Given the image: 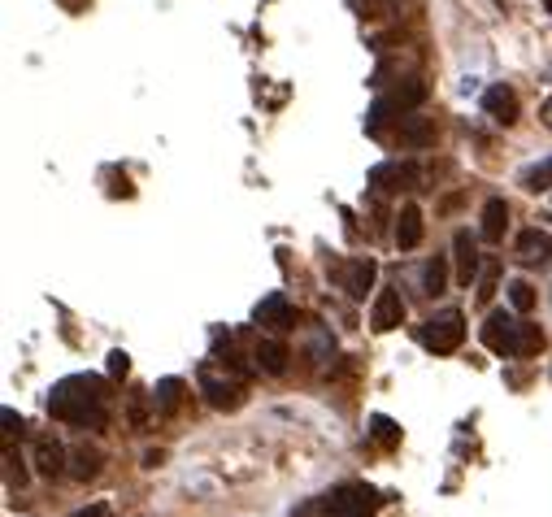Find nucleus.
<instances>
[{
  "instance_id": "f257e3e1",
  "label": "nucleus",
  "mask_w": 552,
  "mask_h": 517,
  "mask_svg": "<svg viewBox=\"0 0 552 517\" xmlns=\"http://www.w3.org/2000/svg\"><path fill=\"white\" fill-rule=\"evenodd\" d=\"M48 413L66 426H88L105 431L109 426V391L96 374H70L48 391Z\"/></svg>"
},
{
  "instance_id": "f03ea898",
  "label": "nucleus",
  "mask_w": 552,
  "mask_h": 517,
  "mask_svg": "<svg viewBox=\"0 0 552 517\" xmlns=\"http://www.w3.org/2000/svg\"><path fill=\"white\" fill-rule=\"evenodd\" d=\"M318 513L322 517H375L378 513V492L375 487H366V483H344V487H335V492L322 496Z\"/></svg>"
},
{
  "instance_id": "7ed1b4c3",
  "label": "nucleus",
  "mask_w": 552,
  "mask_h": 517,
  "mask_svg": "<svg viewBox=\"0 0 552 517\" xmlns=\"http://www.w3.org/2000/svg\"><path fill=\"white\" fill-rule=\"evenodd\" d=\"M422 348H431L435 357H448V352H457L465 340V313L462 309H440L431 322L418 330Z\"/></svg>"
},
{
  "instance_id": "20e7f679",
  "label": "nucleus",
  "mask_w": 552,
  "mask_h": 517,
  "mask_svg": "<svg viewBox=\"0 0 552 517\" xmlns=\"http://www.w3.org/2000/svg\"><path fill=\"white\" fill-rule=\"evenodd\" d=\"M483 344L496 352V357H518L522 352V322L505 313V309H496L491 318L483 322Z\"/></svg>"
},
{
  "instance_id": "39448f33",
  "label": "nucleus",
  "mask_w": 552,
  "mask_h": 517,
  "mask_svg": "<svg viewBox=\"0 0 552 517\" xmlns=\"http://www.w3.org/2000/svg\"><path fill=\"white\" fill-rule=\"evenodd\" d=\"M200 391H205V400H209V409L218 413H231L243 405V383L240 378H222V374H214L209 366H200Z\"/></svg>"
},
{
  "instance_id": "423d86ee",
  "label": "nucleus",
  "mask_w": 552,
  "mask_h": 517,
  "mask_svg": "<svg viewBox=\"0 0 552 517\" xmlns=\"http://www.w3.org/2000/svg\"><path fill=\"white\" fill-rule=\"evenodd\" d=\"M370 187L375 192H404V187H418V166L414 161H383L370 170Z\"/></svg>"
},
{
  "instance_id": "0eeeda50",
  "label": "nucleus",
  "mask_w": 552,
  "mask_h": 517,
  "mask_svg": "<svg viewBox=\"0 0 552 517\" xmlns=\"http://www.w3.org/2000/svg\"><path fill=\"white\" fill-rule=\"evenodd\" d=\"M452 253H457V282L474 287V279L483 274V265H479V239L470 235V231H457L452 235Z\"/></svg>"
},
{
  "instance_id": "6e6552de",
  "label": "nucleus",
  "mask_w": 552,
  "mask_h": 517,
  "mask_svg": "<svg viewBox=\"0 0 552 517\" xmlns=\"http://www.w3.org/2000/svg\"><path fill=\"white\" fill-rule=\"evenodd\" d=\"M370 322H375V330H396L400 322H404V301H400L396 287H383L375 296V313H370Z\"/></svg>"
},
{
  "instance_id": "1a4fd4ad",
  "label": "nucleus",
  "mask_w": 552,
  "mask_h": 517,
  "mask_svg": "<svg viewBox=\"0 0 552 517\" xmlns=\"http://www.w3.org/2000/svg\"><path fill=\"white\" fill-rule=\"evenodd\" d=\"M483 113H491L496 122H505V127H513L518 122V96H513V87L496 83L483 91Z\"/></svg>"
},
{
  "instance_id": "9d476101",
  "label": "nucleus",
  "mask_w": 552,
  "mask_h": 517,
  "mask_svg": "<svg viewBox=\"0 0 552 517\" xmlns=\"http://www.w3.org/2000/svg\"><path fill=\"white\" fill-rule=\"evenodd\" d=\"M252 322L270 326V330H288V326H291V301L283 296V292L265 296V301L257 304V313H252Z\"/></svg>"
},
{
  "instance_id": "9b49d317",
  "label": "nucleus",
  "mask_w": 552,
  "mask_h": 517,
  "mask_svg": "<svg viewBox=\"0 0 552 517\" xmlns=\"http://www.w3.org/2000/svg\"><path fill=\"white\" fill-rule=\"evenodd\" d=\"M518 257L527 261V265L552 261V235H548V231H539V226L522 231V235H518Z\"/></svg>"
},
{
  "instance_id": "f8f14e48",
  "label": "nucleus",
  "mask_w": 552,
  "mask_h": 517,
  "mask_svg": "<svg viewBox=\"0 0 552 517\" xmlns=\"http://www.w3.org/2000/svg\"><path fill=\"white\" fill-rule=\"evenodd\" d=\"M422 231H426V217H422L418 205H404L396 217V244L409 253V248H418L422 244Z\"/></svg>"
},
{
  "instance_id": "ddd939ff",
  "label": "nucleus",
  "mask_w": 552,
  "mask_h": 517,
  "mask_svg": "<svg viewBox=\"0 0 552 517\" xmlns=\"http://www.w3.org/2000/svg\"><path fill=\"white\" fill-rule=\"evenodd\" d=\"M370 287H375V261H370V257L348 261V265H344V292L361 301V296H366Z\"/></svg>"
},
{
  "instance_id": "4468645a",
  "label": "nucleus",
  "mask_w": 552,
  "mask_h": 517,
  "mask_svg": "<svg viewBox=\"0 0 552 517\" xmlns=\"http://www.w3.org/2000/svg\"><path fill=\"white\" fill-rule=\"evenodd\" d=\"M505 226H509V205L500 196H491L483 205V226H479V235H483L487 244H500V239H505Z\"/></svg>"
},
{
  "instance_id": "2eb2a0df",
  "label": "nucleus",
  "mask_w": 552,
  "mask_h": 517,
  "mask_svg": "<svg viewBox=\"0 0 552 517\" xmlns=\"http://www.w3.org/2000/svg\"><path fill=\"white\" fill-rule=\"evenodd\" d=\"M35 470L44 478H57L62 470H66V448L57 444V439H35Z\"/></svg>"
},
{
  "instance_id": "dca6fc26",
  "label": "nucleus",
  "mask_w": 552,
  "mask_h": 517,
  "mask_svg": "<svg viewBox=\"0 0 552 517\" xmlns=\"http://www.w3.org/2000/svg\"><path fill=\"white\" fill-rule=\"evenodd\" d=\"M435 139V127L422 118V113H404L400 118V144H409V148H426Z\"/></svg>"
},
{
  "instance_id": "f3484780",
  "label": "nucleus",
  "mask_w": 552,
  "mask_h": 517,
  "mask_svg": "<svg viewBox=\"0 0 552 517\" xmlns=\"http://www.w3.org/2000/svg\"><path fill=\"white\" fill-rule=\"evenodd\" d=\"M70 456H74L70 474L79 478V483H91V478L100 474V465H105V453H100V448H91V444H79Z\"/></svg>"
},
{
  "instance_id": "a211bd4d",
  "label": "nucleus",
  "mask_w": 552,
  "mask_h": 517,
  "mask_svg": "<svg viewBox=\"0 0 552 517\" xmlns=\"http://www.w3.org/2000/svg\"><path fill=\"white\" fill-rule=\"evenodd\" d=\"M252 357H257V366H262L265 374H283V369H288V344H279V340H262Z\"/></svg>"
},
{
  "instance_id": "6ab92c4d",
  "label": "nucleus",
  "mask_w": 552,
  "mask_h": 517,
  "mask_svg": "<svg viewBox=\"0 0 552 517\" xmlns=\"http://www.w3.org/2000/svg\"><path fill=\"white\" fill-rule=\"evenodd\" d=\"M148 396H153V409L157 413H175L178 400H183V383H178V378H161Z\"/></svg>"
},
{
  "instance_id": "aec40b11",
  "label": "nucleus",
  "mask_w": 552,
  "mask_h": 517,
  "mask_svg": "<svg viewBox=\"0 0 552 517\" xmlns=\"http://www.w3.org/2000/svg\"><path fill=\"white\" fill-rule=\"evenodd\" d=\"M422 292H426V296H440V292H448V261H443V257L426 261V270H422Z\"/></svg>"
},
{
  "instance_id": "412c9836",
  "label": "nucleus",
  "mask_w": 552,
  "mask_h": 517,
  "mask_svg": "<svg viewBox=\"0 0 552 517\" xmlns=\"http://www.w3.org/2000/svg\"><path fill=\"white\" fill-rule=\"evenodd\" d=\"M370 435H375V439L383 444V448H392V444H400V426L392 422V417H383V413H375V417H370Z\"/></svg>"
},
{
  "instance_id": "4be33fe9",
  "label": "nucleus",
  "mask_w": 552,
  "mask_h": 517,
  "mask_svg": "<svg viewBox=\"0 0 552 517\" xmlns=\"http://www.w3.org/2000/svg\"><path fill=\"white\" fill-rule=\"evenodd\" d=\"M522 187H530V192L552 187V157L548 161H539V166H530V170H522Z\"/></svg>"
},
{
  "instance_id": "5701e85b",
  "label": "nucleus",
  "mask_w": 552,
  "mask_h": 517,
  "mask_svg": "<svg viewBox=\"0 0 552 517\" xmlns=\"http://www.w3.org/2000/svg\"><path fill=\"white\" fill-rule=\"evenodd\" d=\"M509 304L518 309V313H530V304H535V292H530V282H509Z\"/></svg>"
},
{
  "instance_id": "b1692460",
  "label": "nucleus",
  "mask_w": 552,
  "mask_h": 517,
  "mask_svg": "<svg viewBox=\"0 0 552 517\" xmlns=\"http://www.w3.org/2000/svg\"><path fill=\"white\" fill-rule=\"evenodd\" d=\"M539 348H544V335H539V326L522 322V352H518V357H535Z\"/></svg>"
},
{
  "instance_id": "393cba45",
  "label": "nucleus",
  "mask_w": 552,
  "mask_h": 517,
  "mask_svg": "<svg viewBox=\"0 0 552 517\" xmlns=\"http://www.w3.org/2000/svg\"><path fill=\"white\" fill-rule=\"evenodd\" d=\"M496 279H500V270H496V265H487L483 274H479V301H491V292H496Z\"/></svg>"
},
{
  "instance_id": "a878e982",
  "label": "nucleus",
  "mask_w": 552,
  "mask_h": 517,
  "mask_svg": "<svg viewBox=\"0 0 552 517\" xmlns=\"http://www.w3.org/2000/svg\"><path fill=\"white\" fill-rule=\"evenodd\" d=\"M109 374H113V378H127V374H131V357H127L122 348H118V352H109Z\"/></svg>"
},
{
  "instance_id": "bb28decb",
  "label": "nucleus",
  "mask_w": 552,
  "mask_h": 517,
  "mask_svg": "<svg viewBox=\"0 0 552 517\" xmlns=\"http://www.w3.org/2000/svg\"><path fill=\"white\" fill-rule=\"evenodd\" d=\"M144 422H148V409H144V396H131V426L139 431Z\"/></svg>"
},
{
  "instance_id": "cd10ccee",
  "label": "nucleus",
  "mask_w": 552,
  "mask_h": 517,
  "mask_svg": "<svg viewBox=\"0 0 552 517\" xmlns=\"http://www.w3.org/2000/svg\"><path fill=\"white\" fill-rule=\"evenodd\" d=\"M0 417H5V431H9V435H14V431H23V417H18L14 409H5Z\"/></svg>"
},
{
  "instance_id": "c85d7f7f",
  "label": "nucleus",
  "mask_w": 552,
  "mask_h": 517,
  "mask_svg": "<svg viewBox=\"0 0 552 517\" xmlns=\"http://www.w3.org/2000/svg\"><path fill=\"white\" fill-rule=\"evenodd\" d=\"M74 517H105V504H91V509H79Z\"/></svg>"
},
{
  "instance_id": "c756f323",
  "label": "nucleus",
  "mask_w": 552,
  "mask_h": 517,
  "mask_svg": "<svg viewBox=\"0 0 552 517\" xmlns=\"http://www.w3.org/2000/svg\"><path fill=\"white\" fill-rule=\"evenodd\" d=\"M539 118H544V127H552V96L544 101V109H539Z\"/></svg>"
},
{
  "instance_id": "7c9ffc66",
  "label": "nucleus",
  "mask_w": 552,
  "mask_h": 517,
  "mask_svg": "<svg viewBox=\"0 0 552 517\" xmlns=\"http://www.w3.org/2000/svg\"><path fill=\"white\" fill-rule=\"evenodd\" d=\"M544 5H548V14H552V0H544Z\"/></svg>"
}]
</instances>
